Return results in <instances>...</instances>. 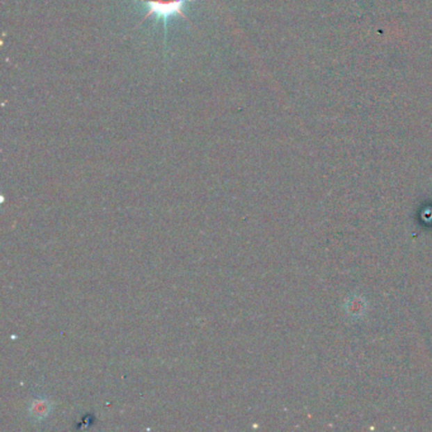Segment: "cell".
I'll return each mask as SVG.
<instances>
[{
	"instance_id": "1",
	"label": "cell",
	"mask_w": 432,
	"mask_h": 432,
	"mask_svg": "<svg viewBox=\"0 0 432 432\" xmlns=\"http://www.w3.org/2000/svg\"><path fill=\"white\" fill-rule=\"evenodd\" d=\"M147 8L149 15H155L159 19L168 21L171 15H183L182 10L185 4L191 0H142Z\"/></svg>"
},
{
	"instance_id": "2",
	"label": "cell",
	"mask_w": 432,
	"mask_h": 432,
	"mask_svg": "<svg viewBox=\"0 0 432 432\" xmlns=\"http://www.w3.org/2000/svg\"><path fill=\"white\" fill-rule=\"evenodd\" d=\"M50 411L51 404L49 401L38 399V401H35L32 406H31V415L35 419H43V418L47 417Z\"/></svg>"
}]
</instances>
